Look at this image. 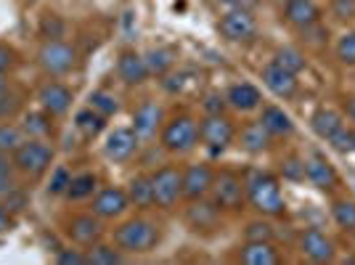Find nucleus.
<instances>
[{
	"label": "nucleus",
	"mask_w": 355,
	"mask_h": 265,
	"mask_svg": "<svg viewBox=\"0 0 355 265\" xmlns=\"http://www.w3.org/2000/svg\"><path fill=\"white\" fill-rule=\"evenodd\" d=\"M247 199L260 215H268V218H276L284 212L282 186H279V178L270 173H254L247 180Z\"/></svg>",
	"instance_id": "nucleus-1"
},
{
	"label": "nucleus",
	"mask_w": 355,
	"mask_h": 265,
	"mask_svg": "<svg viewBox=\"0 0 355 265\" xmlns=\"http://www.w3.org/2000/svg\"><path fill=\"white\" fill-rule=\"evenodd\" d=\"M114 241L122 252L144 255V252H151L159 244V228L154 223L144 221V218H133V221H125L114 231Z\"/></svg>",
	"instance_id": "nucleus-2"
},
{
	"label": "nucleus",
	"mask_w": 355,
	"mask_h": 265,
	"mask_svg": "<svg viewBox=\"0 0 355 265\" xmlns=\"http://www.w3.org/2000/svg\"><path fill=\"white\" fill-rule=\"evenodd\" d=\"M209 194H212V202H215V207H218L220 212L223 210H225V212H236V210H241L244 202H247V183H244L236 173L223 170V173H218L215 180H212Z\"/></svg>",
	"instance_id": "nucleus-3"
},
{
	"label": "nucleus",
	"mask_w": 355,
	"mask_h": 265,
	"mask_svg": "<svg viewBox=\"0 0 355 265\" xmlns=\"http://www.w3.org/2000/svg\"><path fill=\"white\" fill-rule=\"evenodd\" d=\"M51 162H53V148L43 144L40 138L24 141L14 151V167L19 173H24V176L40 178L51 167Z\"/></svg>",
	"instance_id": "nucleus-4"
},
{
	"label": "nucleus",
	"mask_w": 355,
	"mask_h": 265,
	"mask_svg": "<svg viewBox=\"0 0 355 265\" xmlns=\"http://www.w3.org/2000/svg\"><path fill=\"white\" fill-rule=\"evenodd\" d=\"M199 144V125L189 114L170 119L162 130V146L173 154H186Z\"/></svg>",
	"instance_id": "nucleus-5"
},
{
	"label": "nucleus",
	"mask_w": 355,
	"mask_h": 265,
	"mask_svg": "<svg viewBox=\"0 0 355 265\" xmlns=\"http://www.w3.org/2000/svg\"><path fill=\"white\" fill-rule=\"evenodd\" d=\"M151 186H154V205L162 210H173L178 199H183V173L173 164L157 170L151 176Z\"/></svg>",
	"instance_id": "nucleus-6"
},
{
	"label": "nucleus",
	"mask_w": 355,
	"mask_h": 265,
	"mask_svg": "<svg viewBox=\"0 0 355 265\" xmlns=\"http://www.w3.org/2000/svg\"><path fill=\"white\" fill-rule=\"evenodd\" d=\"M199 138L209 146L212 154H220L223 148H228L236 138L234 122L223 114H207L199 125Z\"/></svg>",
	"instance_id": "nucleus-7"
},
{
	"label": "nucleus",
	"mask_w": 355,
	"mask_h": 265,
	"mask_svg": "<svg viewBox=\"0 0 355 265\" xmlns=\"http://www.w3.org/2000/svg\"><path fill=\"white\" fill-rule=\"evenodd\" d=\"M37 59H40V67L48 74H67L74 67L77 53H74V48H69V45L61 43V40H48L40 48Z\"/></svg>",
	"instance_id": "nucleus-8"
},
{
	"label": "nucleus",
	"mask_w": 355,
	"mask_h": 265,
	"mask_svg": "<svg viewBox=\"0 0 355 265\" xmlns=\"http://www.w3.org/2000/svg\"><path fill=\"white\" fill-rule=\"evenodd\" d=\"M220 32L223 37H228L234 43H247L257 32V22L250 14V8H234L220 19Z\"/></svg>",
	"instance_id": "nucleus-9"
},
{
	"label": "nucleus",
	"mask_w": 355,
	"mask_h": 265,
	"mask_svg": "<svg viewBox=\"0 0 355 265\" xmlns=\"http://www.w3.org/2000/svg\"><path fill=\"white\" fill-rule=\"evenodd\" d=\"M67 236L80 247H93L101 241L104 228L98 215H74L72 221H67Z\"/></svg>",
	"instance_id": "nucleus-10"
},
{
	"label": "nucleus",
	"mask_w": 355,
	"mask_h": 265,
	"mask_svg": "<svg viewBox=\"0 0 355 265\" xmlns=\"http://www.w3.org/2000/svg\"><path fill=\"white\" fill-rule=\"evenodd\" d=\"M300 252L313 263H329V260H334V241L321 231L308 228L300 234Z\"/></svg>",
	"instance_id": "nucleus-11"
},
{
	"label": "nucleus",
	"mask_w": 355,
	"mask_h": 265,
	"mask_svg": "<svg viewBox=\"0 0 355 265\" xmlns=\"http://www.w3.org/2000/svg\"><path fill=\"white\" fill-rule=\"evenodd\" d=\"M212 180H215V173L207 164H191L186 173H183V199H205L212 189Z\"/></svg>",
	"instance_id": "nucleus-12"
},
{
	"label": "nucleus",
	"mask_w": 355,
	"mask_h": 265,
	"mask_svg": "<svg viewBox=\"0 0 355 265\" xmlns=\"http://www.w3.org/2000/svg\"><path fill=\"white\" fill-rule=\"evenodd\" d=\"M138 148V132L133 128H117L106 141V157L114 162H128Z\"/></svg>",
	"instance_id": "nucleus-13"
},
{
	"label": "nucleus",
	"mask_w": 355,
	"mask_h": 265,
	"mask_svg": "<svg viewBox=\"0 0 355 265\" xmlns=\"http://www.w3.org/2000/svg\"><path fill=\"white\" fill-rule=\"evenodd\" d=\"M128 207H130L128 191H122V189H104V191L96 194V199H93V215H98V218H119Z\"/></svg>",
	"instance_id": "nucleus-14"
},
{
	"label": "nucleus",
	"mask_w": 355,
	"mask_h": 265,
	"mask_svg": "<svg viewBox=\"0 0 355 265\" xmlns=\"http://www.w3.org/2000/svg\"><path fill=\"white\" fill-rule=\"evenodd\" d=\"M305 178L311 180L315 189H321V191H329V189H334L337 186V170H334V164L329 162L326 157L321 154H313L311 160L305 162Z\"/></svg>",
	"instance_id": "nucleus-15"
},
{
	"label": "nucleus",
	"mask_w": 355,
	"mask_h": 265,
	"mask_svg": "<svg viewBox=\"0 0 355 265\" xmlns=\"http://www.w3.org/2000/svg\"><path fill=\"white\" fill-rule=\"evenodd\" d=\"M263 83L279 99H292L297 93V74L282 69L279 64H268L266 69H263Z\"/></svg>",
	"instance_id": "nucleus-16"
},
{
	"label": "nucleus",
	"mask_w": 355,
	"mask_h": 265,
	"mask_svg": "<svg viewBox=\"0 0 355 265\" xmlns=\"http://www.w3.org/2000/svg\"><path fill=\"white\" fill-rule=\"evenodd\" d=\"M186 221L193 231H212L218 228L220 221V210L215 207V202H205V199H193L191 207L186 210Z\"/></svg>",
	"instance_id": "nucleus-17"
},
{
	"label": "nucleus",
	"mask_w": 355,
	"mask_h": 265,
	"mask_svg": "<svg viewBox=\"0 0 355 265\" xmlns=\"http://www.w3.org/2000/svg\"><path fill=\"white\" fill-rule=\"evenodd\" d=\"M37 101L43 106V112L48 114H64L72 106V90L61 83H48L37 93Z\"/></svg>",
	"instance_id": "nucleus-18"
},
{
	"label": "nucleus",
	"mask_w": 355,
	"mask_h": 265,
	"mask_svg": "<svg viewBox=\"0 0 355 265\" xmlns=\"http://www.w3.org/2000/svg\"><path fill=\"white\" fill-rule=\"evenodd\" d=\"M162 106L154 101H144L138 109H135V117H133V130L138 132V138H151L157 128L162 125Z\"/></svg>",
	"instance_id": "nucleus-19"
},
{
	"label": "nucleus",
	"mask_w": 355,
	"mask_h": 265,
	"mask_svg": "<svg viewBox=\"0 0 355 265\" xmlns=\"http://www.w3.org/2000/svg\"><path fill=\"white\" fill-rule=\"evenodd\" d=\"M284 19L289 24L300 27V30H305V27H311L321 19V8L313 0H289L284 6Z\"/></svg>",
	"instance_id": "nucleus-20"
},
{
	"label": "nucleus",
	"mask_w": 355,
	"mask_h": 265,
	"mask_svg": "<svg viewBox=\"0 0 355 265\" xmlns=\"http://www.w3.org/2000/svg\"><path fill=\"white\" fill-rule=\"evenodd\" d=\"M117 72L128 85H141V83H146V77H148L146 59L138 56L135 51H125L117 61Z\"/></svg>",
	"instance_id": "nucleus-21"
},
{
	"label": "nucleus",
	"mask_w": 355,
	"mask_h": 265,
	"mask_svg": "<svg viewBox=\"0 0 355 265\" xmlns=\"http://www.w3.org/2000/svg\"><path fill=\"white\" fill-rule=\"evenodd\" d=\"M241 263L244 265H279L282 257L270 241H247L241 247Z\"/></svg>",
	"instance_id": "nucleus-22"
},
{
	"label": "nucleus",
	"mask_w": 355,
	"mask_h": 265,
	"mask_svg": "<svg viewBox=\"0 0 355 265\" xmlns=\"http://www.w3.org/2000/svg\"><path fill=\"white\" fill-rule=\"evenodd\" d=\"M225 101H228V106H234L236 112H252V109L260 106L263 96H260V90L254 88L252 83H236V85L228 88Z\"/></svg>",
	"instance_id": "nucleus-23"
},
{
	"label": "nucleus",
	"mask_w": 355,
	"mask_h": 265,
	"mask_svg": "<svg viewBox=\"0 0 355 265\" xmlns=\"http://www.w3.org/2000/svg\"><path fill=\"white\" fill-rule=\"evenodd\" d=\"M260 122L266 125V130L273 138H284V135L295 132V122H292V117L284 112L282 106H266L263 114H260Z\"/></svg>",
	"instance_id": "nucleus-24"
},
{
	"label": "nucleus",
	"mask_w": 355,
	"mask_h": 265,
	"mask_svg": "<svg viewBox=\"0 0 355 265\" xmlns=\"http://www.w3.org/2000/svg\"><path fill=\"white\" fill-rule=\"evenodd\" d=\"M270 132L266 130V125L257 119V122H247L241 128V146L247 148L250 154H263L270 148Z\"/></svg>",
	"instance_id": "nucleus-25"
},
{
	"label": "nucleus",
	"mask_w": 355,
	"mask_h": 265,
	"mask_svg": "<svg viewBox=\"0 0 355 265\" xmlns=\"http://www.w3.org/2000/svg\"><path fill=\"white\" fill-rule=\"evenodd\" d=\"M311 128L318 138L329 141V138L342 128V117L334 112V109H318V112L311 117Z\"/></svg>",
	"instance_id": "nucleus-26"
},
{
	"label": "nucleus",
	"mask_w": 355,
	"mask_h": 265,
	"mask_svg": "<svg viewBox=\"0 0 355 265\" xmlns=\"http://www.w3.org/2000/svg\"><path fill=\"white\" fill-rule=\"evenodd\" d=\"M128 199H130V205H135L138 210L154 207V186H151V178L135 176L133 180H130V189H128Z\"/></svg>",
	"instance_id": "nucleus-27"
},
{
	"label": "nucleus",
	"mask_w": 355,
	"mask_h": 265,
	"mask_svg": "<svg viewBox=\"0 0 355 265\" xmlns=\"http://www.w3.org/2000/svg\"><path fill=\"white\" fill-rule=\"evenodd\" d=\"M104 114H98L96 109H83V112H77V117H74V125H77V130L83 132L85 138H96L98 132L106 128L104 122Z\"/></svg>",
	"instance_id": "nucleus-28"
},
{
	"label": "nucleus",
	"mask_w": 355,
	"mask_h": 265,
	"mask_svg": "<svg viewBox=\"0 0 355 265\" xmlns=\"http://www.w3.org/2000/svg\"><path fill=\"white\" fill-rule=\"evenodd\" d=\"M98 189V178L93 176V173H83V176H74L69 180V189H67V196L72 199V202H80V199H88L93 196V191Z\"/></svg>",
	"instance_id": "nucleus-29"
},
{
	"label": "nucleus",
	"mask_w": 355,
	"mask_h": 265,
	"mask_svg": "<svg viewBox=\"0 0 355 265\" xmlns=\"http://www.w3.org/2000/svg\"><path fill=\"white\" fill-rule=\"evenodd\" d=\"M21 130L32 135V138H45V135H51V117H48V112H30L24 122H21Z\"/></svg>",
	"instance_id": "nucleus-30"
},
{
	"label": "nucleus",
	"mask_w": 355,
	"mask_h": 265,
	"mask_svg": "<svg viewBox=\"0 0 355 265\" xmlns=\"http://www.w3.org/2000/svg\"><path fill=\"white\" fill-rule=\"evenodd\" d=\"M334 223L345 231H355V202L353 199H337L331 207Z\"/></svg>",
	"instance_id": "nucleus-31"
},
{
	"label": "nucleus",
	"mask_w": 355,
	"mask_h": 265,
	"mask_svg": "<svg viewBox=\"0 0 355 265\" xmlns=\"http://www.w3.org/2000/svg\"><path fill=\"white\" fill-rule=\"evenodd\" d=\"M273 64H279V67L286 69V72L297 74L305 69V56H302L300 51H295V48H282V51H276Z\"/></svg>",
	"instance_id": "nucleus-32"
},
{
	"label": "nucleus",
	"mask_w": 355,
	"mask_h": 265,
	"mask_svg": "<svg viewBox=\"0 0 355 265\" xmlns=\"http://www.w3.org/2000/svg\"><path fill=\"white\" fill-rule=\"evenodd\" d=\"M21 144H24V130H21V128L0 125V151H3V154H14Z\"/></svg>",
	"instance_id": "nucleus-33"
},
{
	"label": "nucleus",
	"mask_w": 355,
	"mask_h": 265,
	"mask_svg": "<svg viewBox=\"0 0 355 265\" xmlns=\"http://www.w3.org/2000/svg\"><path fill=\"white\" fill-rule=\"evenodd\" d=\"M144 59H146L148 72H154V74H164L173 67V53L164 51V48H151Z\"/></svg>",
	"instance_id": "nucleus-34"
},
{
	"label": "nucleus",
	"mask_w": 355,
	"mask_h": 265,
	"mask_svg": "<svg viewBox=\"0 0 355 265\" xmlns=\"http://www.w3.org/2000/svg\"><path fill=\"white\" fill-rule=\"evenodd\" d=\"M90 265H114L122 263V255L114 247H106V244H93V250L85 255Z\"/></svg>",
	"instance_id": "nucleus-35"
},
{
	"label": "nucleus",
	"mask_w": 355,
	"mask_h": 265,
	"mask_svg": "<svg viewBox=\"0 0 355 265\" xmlns=\"http://www.w3.org/2000/svg\"><path fill=\"white\" fill-rule=\"evenodd\" d=\"M90 109H96V112H98V114H104V117H112V114H117L119 103L112 93L96 90V93H90Z\"/></svg>",
	"instance_id": "nucleus-36"
},
{
	"label": "nucleus",
	"mask_w": 355,
	"mask_h": 265,
	"mask_svg": "<svg viewBox=\"0 0 355 265\" xmlns=\"http://www.w3.org/2000/svg\"><path fill=\"white\" fill-rule=\"evenodd\" d=\"M337 59L347 67H355V32H345L337 43Z\"/></svg>",
	"instance_id": "nucleus-37"
},
{
	"label": "nucleus",
	"mask_w": 355,
	"mask_h": 265,
	"mask_svg": "<svg viewBox=\"0 0 355 265\" xmlns=\"http://www.w3.org/2000/svg\"><path fill=\"white\" fill-rule=\"evenodd\" d=\"M329 144L337 148L340 154H350V151H355V130H347V128L342 125L340 130L329 138Z\"/></svg>",
	"instance_id": "nucleus-38"
},
{
	"label": "nucleus",
	"mask_w": 355,
	"mask_h": 265,
	"mask_svg": "<svg viewBox=\"0 0 355 265\" xmlns=\"http://www.w3.org/2000/svg\"><path fill=\"white\" fill-rule=\"evenodd\" d=\"M69 180H72L69 170H67V167H56V170H53V176H51V183H48V194H51V196L67 194V189H69Z\"/></svg>",
	"instance_id": "nucleus-39"
},
{
	"label": "nucleus",
	"mask_w": 355,
	"mask_h": 265,
	"mask_svg": "<svg viewBox=\"0 0 355 265\" xmlns=\"http://www.w3.org/2000/svg\"><path fill=\"white\" fill-rule=\"evenodd\" d=\"M11 170H14V160H8V157L0 151V199L14 189V176H11Z\"/></svg>",
	"instance_id": "nucleus-40"
},
{
	"label": "nucleus",
	"mask_w": 355,
	"mask_h": 265,
	"mask_svg": "<svg viewBox=\"0 0 355 265\" xmlns=\"http://www.w3.org/2000/svg\"><path fill=\"white\" fill-rule=\"evenodd\" d=\"M247 241H270L273 239V225L266 221H254L247 225Z\"/></svg>",
	"instance_id": "nucleus-41"
},
{
	"label": "nucleus",
	"mask_w": 355,
	"mask_h": 265,
	"mask_svg": "<svg viewBox=\"0 0 355 265\" xmlns=\"http://www.w3.org/2000/svg\"><path fill=\"white\" fill-rule=\"evenodd\" d=\"M40 32H43L45 37H51V40H59L61 35H64V22H61L59 16L45 14L40 19Z\"/></svg>",
	"instance_id": "nucleus-42"
},
{
	"label": "nucleus",
	"mask_w": 355,
	"mask_h": 265,
	"mask_svg": "<svg viewBox=\"0 0 355 265\" xmlns=\"http://www.w3.org/2000/svg\"><path fill=\"white\" fill-rule=\"evenodd\" d=\"M331 14L340 22H350L355 19V0H331Z\"/></svg>",
	"instance_id": "nucleus-43"
},
{
	"label": "nucleus",
	"mask_w": 355,
	"mask_h": 265,
	"mask_svg": "<svg viewBox=\"0 0 355 265\" xmlns=\"http://www.w3.org/2000/svg\"><path fill=\"white\" fill-rule=\"evenodd\" d=\"M284 178H289V180H302L305 178V162L302 160H297V157H289L282 167Z\"/></svg>",
	"instance_id": "nucleus-44"
},
{
	"label": "nucleus",
	"mask_w": 355,
	"mask_h": 265,
	"mask_svg": "<svg viewBox=\"0 0 355 265\" xmlns=\"http://www.w3.org/2000/svg\"><path fill=\"white\" fill-rule=\"evenodd\" d=\"M16 109H19V96L6 88L0 93V117H11Z\"/></svg>",
	"instance_id": "nucleus-45"
},
{
	"label": "nucleus",
	"mask_w": 355,
	"mask_h": 265,
	"mask_svg": "<svg viewBox=\"0 0 355 265\" xmlns=\"http://www.w3.org/2000/svg\"><path fill=\"white\" fill-rule=\"evenodd\" d=\"M56 260H59L61 265H83V263H88V257H85L83 252H77V250H61Z\"/></svg>",
	"instance_id": "nucleus-46"
},
{
	"label": "nucleus",
	"mask_w": 355,
	"mask_h": 265,
	"mask_svg": "<svg viewBox=\"0 0 355 265\" xmlns=\"http://www.w3.org/2000/svg\"><path fill=\"white\" fill-rule=\"evenodd\" d=\"M225 96L220 93H209L207 101H205V109H207V114H223V106H225Z\"/></svg>",
	"instance_id": "nucleus-47"
},
{
	"label": "nucleus",
	"mask_w": 355,
	"mask_h": 265,
	"mask_svg": "<svg viewBox=\"0 0 355 265\" xmlns=\"http://www.w3.org/2000/svg\"><path fill=\"white\" fill-rule=\"evenodd\" d=\"M11 64H14V51L6 48V45H0V72H6Z\"/></svg>",
	"instance_id": "nucleus-48"
},
{
	"label": "nucleus",
	"mask_w": 355,
	"mask_h": 265,
	"mask_svg": "<svg viewBox=\"0 0 355 265\" xmlns=\"http://www.w3.org/2000/svg\"><path fill=\"white\" fill-rule=\"evenodd\" d=\"M11 228V212L0 205V231H8Z\"/></svg>",
	"instance_id": "nucleus-49"
},
{
	"label": "nucleus",
	"mask_w": 355,
	"mask_h": 265,
	"mask_svg": "<svg viewBox=\"0 0 355 265\" xmlns=\"http://www.w3.org/2000/svg\"><path fill=\"white\" fill-rule=\"evenodd\" d=\"M223 3H228L234 8H252V6H257V0H223Z\"/></svg>",
	"instance_id": "nucleus-50"
},
{
	"label": "nucleus",
	"mask_w": 355,
	"mask_h": 265,
	"mask_svg": "<svg viewBox=\"0 0 355 265\" xmlns=\"http://www.w3.org/2000/svg\"><path fill=\"white\" fill-rule=\"evenodd\" d=\"M345 114L355 122V96H347V99H345Z\"/></svg>",
	"instance_id": "nucleus-51"
},
{
	"label": "nucleus",
	"mask_w": 355,
	"mask_h": 265,
	"mask_svg": "<svg viewBox=\"0 0 355 265\" xmlns=\"http://www.w3.org/2000/svg\"><path fill=\"white\" fill-rule=\"evenodd\" d=\"M6 88H8V85H6V77H3V72H0V93H3Z\"/></svg>",
	"instance_id": "nucleus-52"
},
{
	"label": "nucleus",
	"mask_w": 355,
	"mask_h": 265,
	"mask_svg": "<svg viewBox=\"0 0 355 265\" xmlns=\"http://www.w3.org/2000/svg\"><path fill=\"white\" fill-rule=\"evenodd\" d=\"M282 3H289V0H282Z\"/></svg>",
	"instance_id": "nucleus-53"
}]
</instances>
